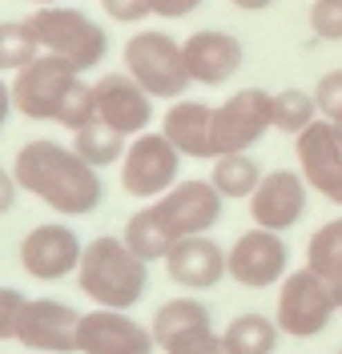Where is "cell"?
<instances>
[{"label":"cell","instance_id":"6da1fadb","mask_svg":"<svg viewBox=\"0 0 342 354\" xmlns=\"http://www.w3.org/2000/svg\"><path fill=\"white\" fill-rule=\"evenodd\" d=\"M12 177L24 194L45 201L61 218H85L105 198L101 169H93L73 145H57L48 137L24 141L12 157Z\"/></svg>","mask_w":342,"mask_h":354},{"label":"cell","instance_id":"7a4b0ae2","mask_svg":"<svg viewBox=\"0 0 342 354\" xmlns=\"http://www.w3.org/2000/svg\"><path fill=\"white\" fill-rule=\"evenodd\" d=\"M77 286L89 294L93 306L105 310H133L149 290V262H141L125 238L101 234L85 245L77 266Z\"/></svg>","mask_w":342,"mask_h":354},{"label":"cell","instance_id":"3957f363","mask_svg":"<svg viewBox=\"0 0 342 354\" xmlns=\"http://www.w3.org/2000/svg\"><path fill=\"white\" fill-rule=\"evenodd\" d=\"M24 21L32 24V32H37V41H41L45 53L68 61L77 73L97 68L105 61V53H109V32L93 21L89 12H81V8L41 4V8H32Z\"/></svg>","mask_w":342,"mask_h":354},{"label":"cell","instance_id":"277c9868","mask_svg":"<svg viewBox=\"0 0 342 354\" xmlns=\"http://www.w3.org/2000/svg\"><path fill=\"white\" fill-rule=\"evenodd\" d=\"M125 73L145 88L153 101H182L189 81L182 41L161 28H141L125 41Z\"/></svg>","mask_w":342,"mask_h":354},{"label":"cell","instance_id":"5b68a950","mask_svg":"<svg viewBox=\"0 0 342 354\" xmlns=\"http://www.w3.org/2000/svg\"><path fill=\"white\" fill-rule=\"evenodd\" d=\"M339 314V294L334 282L314 274L310 266L290 270L278 286V306H274V322L286 338H319Z\"/></svg>","mask_w":342,"mask_h":354},{"label":"cell","instance_id":"8992f818","mask_svg":"<svg viewBox=\"0 0 342 354\" xmlns=\"http://www.w3.org/2000/svg\"><path fill=\"white\" fill-rule=\"evenodd\" d=\"M274 129V93L266 88H238L229 101L213 109V157L250 153Z\"/></svg>","mask_w":342,"mask_h":354},{"label":"cell","instance_id":"52a82bcc","mask_svg":"<svg viewBox=\"0 0 342 354\" xmlns=\"http://www.w3.org/2000/svg\"><path fill=\"white\" fill-rule=\"evenodd\" d=\"M182 174V153L165 133H137L129 137V149L121 157V185L129 198H153L169 194Z\"/></svg>","mask_w":342,"mask_h":354},{"label":"cell","instance_id":"ba28073f","mask_svg":"<svg viewBox=\"0 0 342 354\" xmlns=\"http://www.w3.org/2000/svg\"><path fill=\"white\" fill-rule=\"evenodd\" d=\"M77 77L81 73L68 61L53 57V53H41L32 65L12 73V109L28 121H57V113H61Z\"/></svg>","mask_w":342,"mask_h":354},{"label":"cell","instance_id":"9c48e42d","mask_svg":"<svg viewBox=\"0 0 342 354\" xmlns=\"http://www.w3.org/2000/svg\"><path fill=\"white\" fill-rule=\"evenodd\" d=\"M229 278L242 290H270L282 286V278L290 274V245L282 234L254 225L246 234H238V242L226 250Z\"/></svg>","mask_w":342,"mask_h":354},{"label":"cell","instance_id":"30bf717a","mask_svg":"<svg viewBox=\"0 0 342 354\" xmlns=\"http://www.w3.org/2000/svg\"><path fill=\"white\" fill-rule=\"evenodd\" d=\"M149 205H153V214L165 221V230L178 242L193 238V234H209L226 214V198L213 189V181H202V177H185V181H178L169 194H161Z\"/></svg>","mask_w":342,"mask_h":354},{"label":"cell","instance_id":"8fae6325","mask_svg":"<svg viewBox=\"0 0 342 354\" xmlns=\"http://www.w3.org/2000/svg\"><path fill=\"white\" fill-rule=\"evenodd\" d=\"M294 157H298V174L306 177V185L319 198L342 205V137L334 121H310L306 129L294 137Z\"/></svg>","mask_w":342,"mask_h":354},{"label":"cell","instance_id":"7c38bea8","mask_svg":"<svg viewBox=\"0 0 342 354\" xmlns=\"http://www.w3.org/2000/svg\"><path fill=\"white\" fill-rule=\"evenodd\" d=\"M21 270L37 282H61L68 274H77L85 242L61 225V221H45V225H32L21 238Z\"/></svg>","mask_w":342,"mask_h":354},{"label":"cell","instance_id":"4fadbf2b","mask_svg":"<svg viewBox=\"0 0 342 354\" xmlns=\"http://www.w3.org/2000/svg\"><path fill=\"white\" fill-rule=\"evenodd\" d=\"M81 314L57 298H28L17 326V342L32 354H77Z\"/></svg>","mask_w":342,"mask_h":354},{"label":"cell","instance_id":"5bb4252c","mask_svg":"<svg viewBox=\"0 0 342 354\" xmlns=\"http://www.w3.org/2000/svg\"><path fill=\"white\" fill-rule=\"evenodd\" d=\"M306 205H310V185L298 169H266L250 198V218L262 230L286 234L306 218Z\"/></svg>","mask_w":342,"mask_h":354},{"label":"cell","instance_id":"9a60e30c","mask_svg":"<svg viewBox=\"0 0 342 354\" xmlns=\"http://www.w3.org/2000/svg\"><path fill=\"white\" fill-rule=\"evenodd\" d=\"M153 330L129 318V310L97 306L81 314L77 354H153Z\"/></svg>","mask_w":342,"mask_h":354},{"label":"cell","instance_id":"2e32d148","mask_svg":"<svg viewBox=\"0 0 342 354\" xmlns=\"http://www.w3.org/2000/svg\"><path fill=\"white\" fill-rule=\"evenodd\" d=\"M93 101H97V121L109 129L137 137L153 125V97L137 85L129 73H105L93 81Z\"/></svg>","mask_w":342,"mask_h":354},{"label":"cell","instance_id":"e0dca14e","mask_svg":"<svg viewBox=\"0 0 342 354\" xmlns=\"http://www.w3.org/2000/svg\"><path fill=\"white\" fill-rule=\"evenodd\" d=\"M185 53V68H189V81L193 85H226L229 77L242 68L246 61V48L242 41L226 32V28H198V32H189L182 44Z\"/></svg>","mask_w":342,"mask_h":354},{"label":"cell","instance_id":"ac0fdd59","mask_svg":"<svg viewBox=\"0 0 342 354\" xmlns=\"http://www.w3.org/2000/svg\"><path fill=\"white\" fill-rule=\"evenodd\" d=\"M165 274L182 290H213L222 278H229L226 250L213 242L209 234L182 238V242L165 254Z\"/></svg>","mask_w":342,"mask_h":354},{"label":"cell","instance_id":"d6986e66","mask_svg":"<svg viewBox=\"0 0 342 354\" xmlns=\"http://www.w3.org/2000/svg\"><path fill=\"white\" fill-rule=\"evenodd\" d=\"M161 133L173 141L182 157L213 161V105L202 101H173L161 117Z\"/></svg>","mask_w":342,"mask_h":354},{"label":"cell","instance_id":"ffe728a7","mask_svg":"<svg viewBox=\"0 0 342 354\" xmlns=\"http://www.w3.org/2000/svg\"><path fill=\"white\" fill-rule=\"evenodd\" d=\"M278 322H274L270 314H238L234 322H229L226 330H222V351L226 354H274L278 351Z\"/></svg>","mask_w":342,"mask_h":354},{"label":"cell","instance_id":"44dd1931","mask_svg":"<svg viewBox=\"0 0 342 354\" xmlns=\"http://www.w3.org/2000/svg\"><path fill=\"white\" fill-rule=\"evenodd\" d=\"M121 238H125V245L133 250L141 262H165V254L178 245V238L165 230V221L153 214V205H141L133 218L125 221Z\"/></svg>","mask_w":342,"mask_h":354},{"label":"cell","instance_id":"7402d4cb","mask_svg":"<svg viewBox=\"0 0 342 354\" xmlns=\"http://www.w3.org/2000/svg\"><path fill=\"white\" fill-rule=\"evenodd\" d=\"M262 177H266V169H262L250 153L213 157V165H209V181H213V189H218L222 198H246L250 201Z\"/></svg>","mask_w":342,"mask_h":354},{"label":"cell","instance_id":"603a6c76","mask_svg":"<svg viewBox=\"0 0 342 354\" xmlns=\"http://www.w3.org/2000/svg\"><path fill=\"white\" fill-rule=\"evenodd\" d=\"M73 149L89 161L93 169H105V165H117L125 149H129V137L125 133L109 129L105 121H89L85 129L73 133Z\"/></svg>","mask_w":342,"mask_h":354},{"label":"cell","instance_id":"cb8c5ba5","mask_svg":"<svg viewBox=\"0 0 342 354\" xmlns=\"http://www.w3.org/2000/svg\"><path fill=\"white\" fill-rule=\"evenodd\" d=\"M205 322H213V314L205 306L202 298H169V302H161L158 314H153V322H149V330H153V342H165V338H173V334L189 330V326H205Z\"/></svg>","mask_w":342,"mask_h":354},{"label":"cell","instance_id":"d4e9b609","mask_svg":"<svg viewBox=\"0 0 342 354\" xmlns=\"http://www.w3.org/2000/svg\"><path fill=\"white\" fill-rule=\"evenodd\" d=\"M41 53L45 48H41L28 21H0V73H21Z\"/></svg>","mask_w":342,"mask_h":354},{"label":"cell","instance_id":"484cf974","mask_svg":"<svg viewBox=\"0 0 342 354\" xmlns=\"http://www.w3.org/2000/svg\"><path fill=\"white\" fill-rule=\"evenodd\" d=\"M306 266L330 282L342 278V218H330L314 230V238L306 242Z\"/></svg>","mask_w":342,"mask_h":354},{"label":"cell","instance_id":"4316f807","mask_svg":"<svg viewBox=\"0 0 342 354\" xmlns=\"http://www.w3.org/2000/svg\"><path fill=\"white\" fill-rule=\"evenodd\" d=\"M314 113H319V101L306 88H282V93H274V129L278 133H294L298 137L310 121H319Z\"/></svg>","mask_w":342,"mask_h":354},{"label":"cell","instance_id":"83f0119b","mask_svg":"<svg viewBox=\"0 0 342 354\" xmlns=\"http://www.w3.org/2000/svg\"><path fill=\"white\" fill-rule=\"evenodd\" d=\"M89 121H97V101H93V85L85 81V77H77L73 81V88H68L65 105H61V113H57V125H65V129H85Z\"/></svg>","mask_w":342,"mask_h":354},{"label":"cell","instance_id":"f1b7e54d","mask_svg":"<svg viewBox=\"0 0 342 354\" xmlns=\"http://www.w3.org/2000/svg\"><path fill=\"white\" fill-rule=\"evenodd\" d=\"M161 351L165 354H226L222 351V334L213 330V322H205V326H189V330L165 338Z\"/></svg>","mask_w":342,"mask_h":354},{"label":"cell","instance_id":"f546056e","mask_svg":"<svg viewBox=\"0 0 342 354\" xmlns=\"http://www.w3.org/2000/svg\"><path fill=\"white\" fill-rule=\"evenodd\" d=\"M310 32L319 41H342V0H314L310 4Z\"/></svg>","mask_w":342,"mask_h":354},{"label":"cell","instance_id":"4dcf8cb0","mask_svg":"<svg viewBox=\"0 0 342 354\" xmlns=\"http://www.w3.org/2000/svg\"><path fill=\"white\" fill-rule=\"evenodd\" d=\"M24 298L17 286H0V342H17V326L24 314Z\"/></svg>","mask_w":342,"mask_h":354},{"label":"cell","instance_id":"1f68e13d","mask_svg":"<svg viewBox=\"0 0 342 354\" xmlns=\"http://www.w3.org/2000/svg\"><path fill=\"white\" fill-rule=\"evenodd\" d=\"M314 101H319V113H322V117L339 125V121H342V68L326 73L319 85H314Z\"/></svg>","mask_w":342,"mask_h":354},{"label":"cell","instance_id":"d6a6232c","mask_svg":"<svg viewBox=\"0 0 342 354\" xmlns=\"http://www.w3.org/2000/svg\"><path fill=\"white\" fill-rule=\"evenodd\" d=\"M101 8L117 24H141L145 17H153V0H101Z\"/></svg>","mask_w":342,"mask_h":354},{"label":"cell","instance_id":"836d02e7","mask_svg":"<svg viewBox=\"0 0 342 354\" xmlns=\"http://www.w3.org/2000/svg\"><path fill=\"white\" fill-rule=\"evenodd\" d=\"M205 0H153V17H165V21H182L189 12H198Z\"/></svg>","mask_w":342,"mask_h":354},{"label":"cell","instance_id":"e575fe53","mask_svg":"<svg viewBox=\"0 0 342 354\" xmlns=\"http://www.w3.org/2000/svg\"><path fill=\"white\" fill-rule=\"evenodd\" d=\"M17 194H21V185H17L12 169H4V165H0V218L17 205Z\"/></svg>","mask_w":342,"mask_h":354},{"label":"cell","instance_id":"d590c367","mask_svg":"<svg viewBox=\"0 0 342 354\" xmlns=\"http://www.w3.org/2000/svg\"><path fill=\"white\" fill-rule=\"evenodd\" d=\"M8 113H12V81H4V77H0V129H4Z\"/></svg>","mask_w":342,"mask_h":354},{"label":"cell","instance_id":"8d00e7d4","mask_svg":"<svg viewBox=\"0 0 342 354\" xmlns=\"http://www.w3.org/2000/svg\"><path fill=\"white\" fill-rule=\"evenodd\" d=\"M234 8H242V12H262V8H270V4H278V0H229Z\"/></svg>","mask_w":342,"mask_h":354},{"label":"cell","instance_id":"74e56055","mask_svg":"<svg viewBox=\"0 0 342 354\" xmlns=\"http://www.w3.org/2000/svg\"><path fill=\"white\" fill-rule=\"evenodd\" d=\"M334 294H339V310H342V278L334 282Z\"/></svg>","mask_w":342,"mask_h":354},{"label":"cell","instance_id":"f35d334b","mask_svg":"<svg viewBox=\"0 0 342 354\" xmlns=\"http://www.w3.org/2000/svg\"><path fill=\"white\" fill-rule=\"evenodd\" d=\"M28 4H37V8H41V4H57V0H28Z\"/></svg>","mask_w":342,"mask_h":354},{"label":"cell","instance_id":"ab89813d","mask_svg":"<svg viewBox=\"0 0 342 354\" xmlns=\"http://www.w3.org/2000/svg\"><path fill=\"white\" fill-rule=\"evenodd\" d=\"M339 137H342V121H339Z\"/></svg>","mask_w":342,"mask_h":354},{"label":"cell","instance_id":"60d3db41","mask_svg":"<svg viewBox=\"0 0 342 354\" xmlns=\"http://www.w3.org/2000/svg\"><path fill=\"white\" fill-rule=\"evenodd\" d=\"M339 354H342V351H339Z\"/></svg>","mask_w":342,"mask_h":354}]
</instances>
